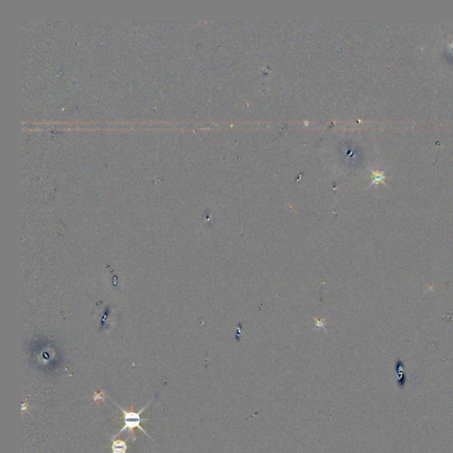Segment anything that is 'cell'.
<instances>
[{"label":"cell","mask_w":453,"mask_h":453,"mask_svg":"<svg viewBox=\"0 0 453 453\" xmlns=\"http://www.w3.org/2000/svg\"><path fill=\"white\" fill-rule=\"evenodd\" d=\"M339 154L345 164L354 166L359 162L360 154L359 149L351 143H344L339 147Z\"/></svg>","instance_id":"obj_2"},{"label":"cell","mask_w":453,"mask_h":453,"mask_svg":"<svg viewBox=\"0 0 453 453\" xmlns=\"http://www.w3.org/2000/svg\"><path fill=\"white\" fill-rule=\"evenodd\" d=\"M152 400H153V398H152L148 404H146L145 406H144L141 410H139L138 412H135L133 404L131 405V409H130V410H125V409L121 407V405H119V404H117L116 402H114L118 407L120 408V410H121L122 413H123V415H124V417H123L124 426H123V427L121 428V430L119 431L117 434H115L112 439H114V438L117 437L119 435H121V434H123L125 431H129V434H130L131 437H132L133 441H136L135 428H136V427L139 428L140 430L142 431V432H144V434H146L147 436H149L151 439H152V438L149 435L147 432L144 430V427L141 426V423L143 422V421H148V420H149V419H143V418H141V414H142V413L144 412V410L150 405V404L152 402Z\"/></svg>","instance_id":"obj_1"},{"label":"cell","mask_w":453,"mask_h":453,"mask_svg":"<svg viewBox=\"0 0 453 453\" xmlns=\"http://www.w3.org/2000/svg\"><path fill=\"white\" fill-rule=\"evenodd\" d=\"M112 453H127V450L129 449V446L127 444V442L124 440L121 439H117V440H113L112 439Z\"/></svg>","instance_id":"obj_3"},{"label":"cell","mask_w":453,"mask_h":453,"mask_svg":"<svg viewBox=\"0 0 453 453\" xmlns=\"http://www.w3.org/2000/svg\"><path fill=\"white\" fill-rule=\"evenodd\" d=\"M316 321V323H315V325H316V327H321H321H323V326H324V324H325L324 321Z\"/></svg>","instance_id":"obj_5"},{"label":"cell","mask_w":453,"mask_h":453,"mask_svg":"<svg viewBox=\"0 0 453 453\" xmlns=\"http://www.w3.org/2000/svg\"><path fill=\"white\" fill-rule=\"evenodd\" d=\"M93 399H94V402H96V403H100V402H103V401L105 400V395H104V393L102 391L96 392L94 394V396H93Z\"/></svg>","instance_id":"obj_4"}]
</instances>
